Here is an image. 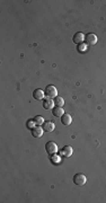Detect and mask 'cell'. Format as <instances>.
Segmentation results:
<instances>
[{
    "mask_svg": "<svg viewBox=\"0 0 106 203\" xmlns=\"http://www.w3.org/2000/svg\"><path fill=\"white\" fill-rule=\"evenodd\" d=\"M87 182V178L86 176L84 175V174H81V173H78L76 174L75 176H73V183L78 185V186H82V185H85Z\"/></svg>",
    "mask_w": 106,
    "mask_h": 203,
    "instance_id": "cell-1",
    "label": "cell"
},
{
    "mask_svg": "<svg viewBox=\"0 0 106 203\" xmlns=\"http://www.w3.org/2000/svg\"><path fill=\"white\" fill-rule=\"evenodd\" d=\"M44 93H45V96L47 97V98H56L58 90H56V88L54 86L49 85V86H46Z\"/></svg>",
    "mask_w": 106,
    "mask_h": 203,
    "instance_id": "cell-2",
    "label": "cell"
},
{
    "mask_svg": "<svg viewBox=\"0 0 106 203\" xmlns=\"http://www.w3.org/2000/svg\"><path fill=\"white\" fill-rule=\"evenodd\" d=\"M45 150L46 152L49 153V155H54L56 151H58V146H56V142H52V141H49L47 143L45 144Z\"/></svg>",
    "mask_w": 106,
    "mask_h": 203,
    "instance_id": "cell-3",
    "label": "cell"
},
{
    "mask_svg": "<svg viewBox=\"0 0 106 203\" xmlns=\"http://www.w3.org/2000/svg\"><path fill=\"white\" fill-rule=\"evenodd\" d=\"M85 41H86V44L87 45H95L97 43V36L95 34H87L86 37H85Z\"/></svg>",
    "mask_w": 106,
    "mask_h": 203,
    "instance_id": "cell-4",
    "label": "cell"
},
{
    "mask_svg": "<svg viewBox=\"0 0 106 203\" xmlns=\"http://www.w3.org/2000/svg\"><path fill=\"white\" fill-rule=\"evenodd\" d=\"M30 132H32V136L34 138H41L43 136V127H34L33 129H30Z\"/></svg>",
    "mask_w": 106,
    "mask_h": 203,
    "instance_id": "cell-5",
    "label": "cell"
},
{
    "mask_svg": "<svg viewBox=\"0 0 106 203\" xmlns=\"http://www.w3.org/2000/svg\"><path fill=\"white\" fill-rule=\"evenodd\" d=\"M71 155H72V148L70 146H64V147L62 148L60 150V156H63V157H70Z\"/></svg>",
    "mask_w": 106,
    "mask_h": 203,
    "instance_id": "cell-6",
    "label": "cell"
},
{
    "mask_svg": "<svg viewBox=\"0 0 106 203\" xmlns=\"http://www.w3.org/2000/svg\"><path fill=\"white\" fill-rule=\"evenodd\" d=\"M42 125H43V130L45 132H52L54 130V127H56L54 123L52 121H44V123Z\"/></svg>",
    "mask_w": 106,
    "mask_h": 203,
    "instance_id": "cell-7",
    "label": "cell"
},
{
    "mask_svg": "<svg viewBox=\"0 0 106 203\" xmlns=\"http://www.w3.org/2000/svg\"><path fill=\"white\" fill-rule=\"evenodd\" d=\"M44 96H45V93L42 90V89H35L34 93H33V97L36 101H43L44 99Z\"/></svg>",
    "mask_w": 106,
    "mask_h": 203,
    "instance_id": "cell-8",
    "label": "cell"
},
{
    "mask_svg": "<svg viewBox=\"0 0 106 203\" xmlns=\"http://www.w3.org/2000/svg\"><path fill=\"white\" fill-rule=\"evenodd\" d=\"M84 41H85V35H84L81 32H77L76 34L73 35V42H75L76 44H78V45L81 44Z\"/></svg>",
    "mask_w": 106,
    "mask_h": 203,
    "instance_id": "cell-9",
    "label": "cell"
},
{
    "mask_svg": "<svg viewBox=\"0 0 106 203\" xmlns=\"http://www.w3.org/2000/svg\"><path fill=\"white\" fill-rule=\"evenodd\" d=\"M72 122V117L70 114H63L61 116V123L63 125H70V123Z\"/></svg>",
    "mask_w": 106,
    "mask_h": 203,
    "instance_id": "cell-10",
    "label": "cell"
},
{
    "mask_svg": "<svg viewBox=\"0 0 106 203\" xmlns=\"http://www.w3.org/2000/svg\"><path fill=\"white\" fill-rule=\"evenodd\" d=\"M52 114H53L56 117H61L63 114H64V112L62 110V107L56 106V107H54V108H52Z\"/></svg>",
    "mask_w": 106,
    "mask_h": 203,
    "instance_id": "cell-11",
    "label": "cell"
},
{
    "mask_svg": "<svg viewBox=\"0 0 106 203\" xmlns=\"http://www.w3.org/2000/svg\"><path fill=\"white\" fill-rule=\"evenodd\" d=\"M53 104H54V102L52 101L51 98H47V99L43 101V107L45 110H52L53 108Z\"/></svg>",
    "mask_w": 106,
    "mask_h": 203,
    "instance_id": "cell-12",
    "label": "cell"
},
{
    "mask_svg": "<svg viewBox=\"0 0 106 203\" xmlns=\"http://www.w3.org/2000/svg\"><path fill=\"white\" fill-rule=\"evenodd\" d=\"M53 102H54V104H56V106H59V107H62V106H63V104H64L63 98H62V97H59V96H56Z\"/></svg>",
    "mask_w": 106,
    "mask_h": 203,
    "instance_id": "cell-13",
    "label": "cell"
},
{
    "mask_svg": "<svg viewBox=\"0 0 106 203\" xmlns=\"http://www.w3.org/2000/svg\"><path fill=\"white\" fill-rule=\"evenodd\" d=\"M34 122H35V124H37V125H41V124H43L44 123V119L42 116H40V115H37V116H35L34 119Z\"/></svg>",
    "mask_w": 106,
    "mask_h": 203,
    "instance_id": "cell-14",
    "label": "cell"
},
{
    "mask_svg": "<svg viewBox=\"0 0 106 203\" xmlns=\"http://www.w3.org/2000/svg\"><path fill=\"white\" fill-rule=\"evenodd\" d=\"M26 125H27L28 129H33L34 125H35V122H34V120H30V121L27 122V124H26Z\"/></svg>",
    "mask_w": 106,
    "mask_h": 203,
    "instance_id": "cell-15",
    "label": "cell"
},
{
    "mask_svg": "<svg viewBox=\"0 0 106 203\" xmlns=\"http://www.w3.org/2000/svg\"><path fill=\"white\" fill-rule=\"evenodd\" d=\"M86 47H87V45H85V44H79L78 45V51H81V52H84V51H86Z\"/></svg>",
    "mask_w": 106,
    "mask_h": 203,
    "instance_id": "cell-16",
    "label": "cell"
},
{
    "mask_svg": "<svg viewBox=\"0 0 106 203\" xmlns=\"http://www.w3.org/2000/svg\"><path fill=\"white\" fill-rule=\"evenodd\" d=\"M59 159H60V158L58 157V156H54V157L52 156V162H59Z\"/></svg>",
    "mask_w": 106,
    "mask_h": 203,
    "instance_id": "cell-17",
    "label": "cell"
}]
</instances>
